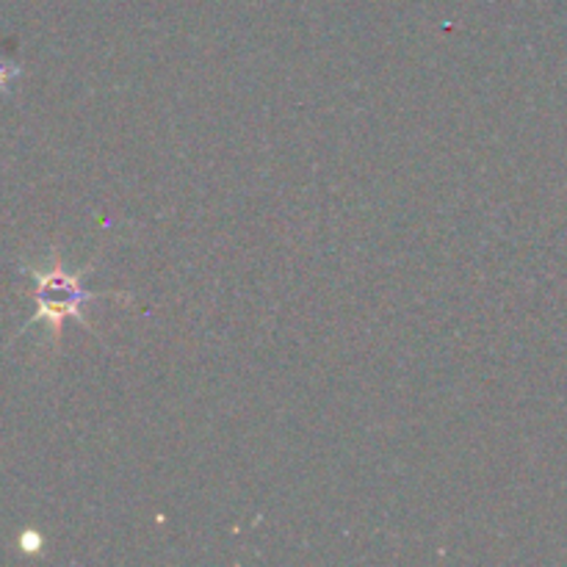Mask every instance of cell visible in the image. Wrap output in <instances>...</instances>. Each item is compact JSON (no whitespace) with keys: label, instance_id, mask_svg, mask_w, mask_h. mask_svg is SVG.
I'll return each instance as SVG.
<instances>
[{"label":"cell","instance_id":"cell-1","mask_svg":"<svg viewBox=\"0 0 567 567\" xmlns=\"http://www.w3.org/2000/svg\"><path fill=\"white\" fill-rule=\"evenodd\" d=\"M97 297L100 293L86 291L81 271H66L59 260L50 269L33 271V302H37L33 321H42L53 336H61L66 319L86 324L83 310Z\"/></svg>","mask_w":567,"mask_h":567},{"label":"cell","instance_id":"cell-2","mask_svg":"<svg viewBox=\"0 0 567 567\" xmlns=\"http://www.w3.org/2000/svg\"><path fill=\"white\" fill-rule=\"evenodd\" d=\"M17 72H20V66L6 64V61H0V92H3V89L9 86V81L17 75Z\"/></svg>","mask_w":567,"mask_h":567}]
</instances>
